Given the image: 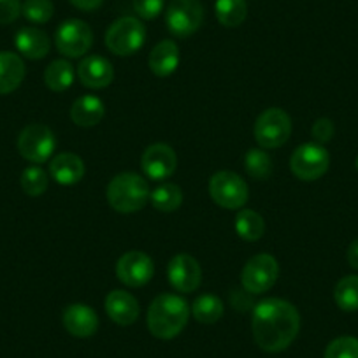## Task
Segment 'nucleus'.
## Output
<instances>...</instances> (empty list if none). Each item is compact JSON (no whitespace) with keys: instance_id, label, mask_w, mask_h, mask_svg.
<instances>
[{"instance_id":"obj_1","label":"nucleus","mask_w":358,"mask_h":358,"mask_svg":"<svg viewBox=\"0 0 358 358\" xmlns=\"http://www.w3.org/2000/svg\"><path fill=\"white\" fill-rule=\"evenodd\" d=\"M255 343L267 353H278L290 346L301 330L297 308L283 299H264L251 316Z\"/></svg>"},{"instance_id":"obj_2","label":"nucleus","mask_w":358,"mask_h":358,"mask_svg":"<svg viewBox=\"0 0 358 358\" xmlns=\"http://www.w3.org/2000/svg\"><path fill=\"white\" fill-rule=\"evenodd\" d=\"M190 313L192 308L183 297L176 294H162L155 297L148 309V329L157 339H174L187 327Z\"/></svg>"},{"instance_id":"obj_3","label":"nucleus","mask_w":358,"mask_h":358,"mask_svg":"<svg viewBox=\"0 0 358 358\" xmlns=\"http://www.w3.org/2000/svg\"><path fill=\"white\" fill-rule=\"evenodd\" d=\"M150 185L136 172H122L109 181L106 197L109 206L122 215L137 213L150 201Z\"/></svg>"},{"instance_id":"obj_4","label":"nucleus","mask_w":358,"mask_h":358,"mask_svg":"<svg viewBox=\"0 0 358 358\" xmlns=\"http://www.w3.org/2000/svg\"><path fill=\"white\" fill-rule=\"evenodd\" d=\"M146 27L134 16H123L113 22L106 32V48L118 57H130L144 46Z\"/></svg>"},{"instance_id":"obj_5","label":"nucleus","mask_w":358,"mask_h":358,"mask_svg":"<svg viewBox=\"0 0 358 358\" xmlns=\"http://www.w3.org/2000/svg\"><path fill=\"white\" fill-rule=\"evenodd\" d=\"M292 136V118L280 108H268L255 122V141L262 150H274L287 144Z\"/></svg>"},{"instance_id":"obj_6","label":"nucleus","mask_w":358,"mask_h":358,"mask_svg":"<svg viewBox=\"0 0 358 358\" xmlns=\"http://www.w3.org/2000/svg\"><path fill=\"white\" fill-rule=\"evenodd\" d=\"M209 194L220 208L239 211L250 199V188L236 172L220 171L209 179Z\"/></svg>"},{"instance_id":"obj_7","label":"nucleus","mask_w":358,"mask_h":358,"mask_svg":"<svg viewBox=\"0 0 358 358\" xmlns=\"http://www.w3.org/2000/svg\"><path fill=\"white\" fill-rule=\"evenodd\" d=\"M204 22V8L201 0H171L165 11L169 32L178 39H187L201 29Z\"/></svg>"},{"instance_id":"obj_8","label":"nucleus","mask_w":358,"mask_h":358,"mask_svg":"<svg viewBox=\"0 0 358 358\" xmlns=\"http://www.w3.org/2000/svg\"><path fill=\"white\" fill-rule=\"evenodd\" d=\"M280 276V265L273 255L260 253L246 262L241 274V283L244 292L251 295H260L274 287Z\"/></svg>"},{"instance_id":"obj_9","label":"nucleus","mask_w":358,"mask_h":358,"mask_svg":"<svg viewBox=\"0 0 358 358\" xmlns=\"http://www.w3.org/2000/svg\"><path fill=\"white\" fill-rule=\"evenodd\" d=\"M18 151L30 164L41 165L48 162L57 148V139L50 127L43 123L27 125L18 136Z\"/></svg>"},{"instance_id":"obj_10","label":"nucleus","mask_w":358,"mask_h":358,"mask_svg":"<svg viewBox=\"0 0 358 358\" xmlns=\"http://www.w3.org/2000/svg\"><path fill=\"white\" fill-rule=\"evenodd\" d=\"M330 167V155L318 143L301 144L292 153L290 171L301 181H316L322 178Z\"/></svg>"},{"instance_id":"obj_11","label":"nucleus","mask_w":358,"mask_h":358,"mask_svg":"<svg viewBox=\"0 0 358 358\" xmlns=\"http://www.w3.org/2000/svg\"><path fill=\"white\" fill-rule=\"evenodd\" d=\"M55 46L64 57L81 58L94 46V32L81 20H67L57 29Z\"/></svg>"},{"instance_id":"obj_12","label":"nucleus","mask_w":358,"mask_h":358,"mask_svg":"<svg viewBox=\"0 0 358 358\" xmlns=\"http://www.w3.org/2000/svg\"><path fill=\"white\" fill-rule=\"evenodd\" d=\"M155 274V264L151 257L143 251H127L116 264V276L125 287L139 288L151 281Z\"/></svg>"},{"instance_id":"obj_13","label":"nucleus","mask_w":358,"mask_h":358,"mask_svg":"<svg viewBox=\"0 0 358 358\" xmlns=\"http://www.w3.org/2000/svg\"><path fill=\"white\" fill-rule=\"evenodd\" d=\"M141 167H143L146 178L153 179V181H165L178 169V155L169 144H151L143 153Z\"/></svg>"},{"instance_id":"obj_14","label":"nucleus","mask_w":358,"mask_h":358,"mask_svg":"<svg viewBox=\"0 0 358 358\" xmlns=\"http://www.w3.org/2000/svg\"><path fill=\"white\" fill-rule=\"evenodd\" d=\"M169 283L176 292L192 294L201 287L202 268L199 262L190 255H176L167 267Z\"/></svg>"},{"instance_id":"obj_15","label":"nucleus","mask_w":358,"mask_h":358,"mask_svg":"<svg viewBox=\"0 0 358 358\" xmlns=\"http://www.w3.org/2000/svg\"><path fill=\"white\" fill-rule=\"evenodd\" d=\"M78 74L79 81L83 86L92 90H102L108 88L115 79V69L108 58L101 57V55H90L81 60L78 65Z\"/></svg>"},{"instance_id":"obj_16","label":"nucleus","mask_w":358,"mask_h":358,"mask_svg":"<svg viewBox=\"0 0 358 358\" xmlns=\"http://www.w3.org/2000/svg\"><path fill=\"white\" fill-rule=\"evenodd\" d=\"M62 323L65 330L74 337H92L99 329V316L86 304H71L64 309Z\"/></svg>"},{"instance_id":"obj_17","label":"nucleus","mask_w":358,"mask_h":358,"mask_svg":"<svg viewBox=\"0 0 358 358\" xmlns=\"http://www.w3.org/2000/svg\"><path fill=\"white\" fill-rule=\"evenodd\" d=\"M106 313L116 325L129 327L139 318V302L132 294L123 290H113L106 297Z\"/></svg>"},{"instance_id":"obj_18","label":"nucleus","mask_w":358,"mask_h":358,"mask_svg":"<svg viewBox=\"0 0 358 358\" xmlns=\"http://www.w3.org/2000/svg\"><path fill=\"white\" fill-rule=\"evenodd\" d=\"M15 46L20 55L29 60H41L51 50V39L44 30L36 27L20 29L15 36Z\"/></svg>"},{"instance_id":"obj_19","label":"nucleus","mask_w":358,"mask_h":358,"mask_svg":"<svg viewBox=\"0 0 358 358\" xmlns=\"http://www.w3.org/2000/svg\"><path fill=\"white\" fill-rule=\"evenodd\" d=\"M50 174L62 187H72L85 176V162L76 153H58L50 162Z\"/></svg>"},{"instance_id":"obj_20","label":"nucleus","mask_w":358,"mask_h":358,"mask_svg":"<svg viewBox=\"0 0 358 358\" xmlns=\"http://www.w3.org/2000/svg\"><path fill=\"white\" fill-rule=\"evenodd\" d=\"M25 64L13 51H0V95L13 94L25 79Z\"/></svg>"},{"instance_id":"obj_21","label":"nucleus","mask_w":358,"mask_h":358,"mask_svg":"<svg viewBox=\"0 0 358 358\" xmlns=\"http://www.w3.org/2000/svg\"><path fill=\"white\" fill-rule=\"evenodd\" d=\"M106 115V106L95 95H83L76 99L71 108V118L78 127H95L102 122Z\"/></svg>"},{"instance_id":"obj_22","label":"nucleus","mask_w":358,"mask_h":358,"mask_svg":"<svg viewBox=\"0 0 358 358\" xmlns=\"http://www.w3.org/2000/svg\"><path fill=\"white\" fill-rule=\"evenodd\" d=\"M151 72L158 78H167L179 65V48L174 41H160L150 53Z\"/></svg>"},{"instance_id":"obj_23","label":"nucleus","mask_w":358,"mask_h":358,"mask_svg":"<svg viewBox=\"0 0 358 358\" xmlns=\"http://www.w3.org/2000/svg\"><path fill=\"white\" fill-rule=\"evenodd\" d=\"M74 78V67L67 60H53L44 71V83L51 92H57V94L71 88Z\"/></svg>"},{"instance_id":"obj_24","label":"nucleus","mask_w":358,"mask_h":358,"mask_svg":"<svg viewBox=\"0 0 358 358\" xmlns=\"http://www.w3.org/2000/svg\"><path fill=\"white\" fill-rule=\"evenodd\" d=\"M236 232L239 234L241 239L255 243V241L262 239L265 232L264 218L253 209H239L236 216Z\"/></svg>"},{"instance_id":"obj_25","label":"nucleus","mask_w":358,"mask_h":358,"mask_svg":"<svg viewBox=\"0 0 358 358\" xmlns=\"http://www.w3.org/2000/svg\"><path fill=\"white\" fill-rule=\"evenodd\" d=\"M216 18L227 29H236L243 25L248 16L246 0H216Z\"/></svg>"},{"instance_id":"obj_26","label":"nucleus","mask_w":358,"mask_h":358,"mask_svg":"<svg viewBox=\"0 0 358 358\" xmlns=\"http://www.w3.org/2000/svg\"><path fill=\"white\" fill-rule=\"evenodd\" d=\"M150 201L157 211L172 213L183 204V192H181L178 185L164 183L151 192Z\"/></svg>"},{"instance_id":"obj_27","label":"nucleus","mask_w":358,"mask_h":358,"mask_svg":"<svg viewBox=\"0 0 358 358\" xmlns=\"http://www.w3.org/2000/svg\"><path fill=\"white\" fill-rule=\"evenodd\" d=\"M244 169L250 178L265 181L273 174V158L262 148H253L244 155Z\"/></svg>"},{"instance_id":"obj_28","label":"nucleus","mask_w":358,"mask_h":358,"mask_svg":"<svg viewBox=\"0 0 358 358\" xmlns=\"http://www.w3.org/2000/svg\"><path fill=\"white\" fill-rule=\"evenodd\" d=\"M192 313L199 323H216L223 316V302L216 295L204 294L195 299Z\"/></svg>"},{"instance_id":"obj_29","label":"nucleus","mask_w":358,"mask_h":358,"mask_svg":"<svg viewBox=\"0 0 358 358\" xmlns=\"http://www.w3.org/2000/svg\"><path fill=\"white\" fill-rule=\"evenodd\" d=\"M334 301L346 313L358 311V276H344L334 288Z\"/></svg>"},{"instance_id":"obj_30","label":"nucleus","mask_w":358,"mask_h":358,"mask_svg":"<svg viewBox=\"0 0 358 358\" xmlns=\"http://www.w3.org/2000/svg\"><path fill=\"white\" fill-rule=\"evenodd\" d=\"M20 183H22L23 192L27 195H30V197H41L43 194H46L50 178H48L46 171L41 169L39 165H30V167H27L22 172Z\"/></svg>"},{"instance_id":"obj_31","label":"nucleus","mask_w":358,"mask_h":358,"mask_svg":"<svg viewBox=\"0 0 358 358\" xmlns=\"http://www.w3.org/2000/svg\"><path fill=\"white\" fill-rule=\"evenodd\" d=\"M53 13L55 6L51 0H25L22 6V15L36 25L50 22L53 18Z\"/></svg>"},{"instance_id":"obj_32","label":"nucleus","mask_w":358,"mask_h":358,"mask_svg":"<svg viewBox=\"0 0 358 358\" xmlns=\"http://www.w3.org/2000/svg\"><path fill=\"white\" fill-rule=\"evenodd\" d=\"M323 358H358V339L351 336L337 337L327 346Z\"/></svg>"},{"instance_id":"obj_33","label":"nucleus","mask_w":358,"mask_h":358,"mask_svg":"<svg viewBox=\"0 0 358 358\" xmlns=\"http://www.w3.org/2000/svg\"><path fill=\"white\" fill-rule=\"evenodd\" d=\"M165 0H132L134 11L143 20H155L164 11Z\"/></svg>"},{"instance_id":"obj_34","label":"nucleus","mask_w":358,"mask_h":358,"mask_svg":"<svg viewBox=\"0 0 358 358\" xmlns=\"http://www.w3.org/2000/svg\"><path fill=\"white\" fill-rule=\"evenodd\" d=\"M311 134L316 143L325 144L329 141H332L334 134H336V127H334V122L330 118H318L313 123Z\"/></svg>"},{"instance_id":"obj_35","label":"nucleus","mask_w":358,"mask_h":358,"mask_svg":"<svg viewBox=\"0 0 358 358\" xmlns=\"http://www.w3.org/2000/svg\"><path fill=\"white\" fill-rule=\"evenodd\" d=\"M22 0H0V25L15 23L22 15Z\"/></svg>"},{"instance_id":"obj_36","label":"nucleus","mask_w":358,"mask_h":358,"mask_svg":"<svg viewBox=\"0 0 358 358\" xmlns=\"http://www.w3.org/2000/svg\"><path fill=\"white\" fill-rule=\"evenodd\" d=\"M71 4L76 9H81V11H95V9L101 8L104 4V0H71Z\"/></svg>"},{"instance_id":"obj_37","label":"nucleus","mask_w":358,"mask_h":358,"mask_svg":"<svg viewBox=\"0 0 358 358\" xmlns=\"http://www.w3.org/2000/svg\"><path fill=\"white\" fill-rule=\"evenodd\" d=\"M346 258H348V264H350V267H353L355 271H358V239H355L353 243L350 244Z\"/></svg>"},{"instance_id":"obj_38","label":"nucleus","mask_w":358,"mask_h":358,"mask_svg":"<svg viewBox=\"0 0 358 358\" xmlns=\"http://www.w3.org/2000/svg\"><path fill=\"white\" fill-rule=\"evenodd\" d=\"M355 165H357V171H358V157H357V162H355Z\"/></svg>"}]
</instances>
